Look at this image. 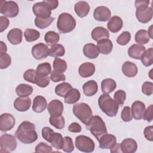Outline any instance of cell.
Segmentation results:
<instances>
[{
    "mask_svg": "<svg viewBox=\"0 0 153 153\" xmlns=\"http://www.w3.org/2000/svg\"><path fill=\"white\" fill-rule=\"evenodd\" d=\"M75 146L80 151L92 152L95 147L94 141L89 137L84 135L78 136L75 138Z\"/></svg>",
    "mask_w": 153,
    "mask_h": 153,
    "instance_id": "cell-7",
    "label": "cell"
},
{
    "mask_svg": "<svg viewBox=\"0 0 153 153\" xmlns=\"http://www.w3.org/2000/svg\"><path fill=\"white\" fill-rule=\"evenodd\" d=\"M25 39L27 42H33L37 40L40 37V33L33 29L27 28L24 32Z\"/></svg>",
    "mask_w": 153,
    "mask_h": 153,
    "instance_id": "cell-40",
    "label": "cell"
},
{
    "mask_svg": "<svg viewBox=\"0 0 153 153\" xmlns=\"http://www.w3.org/2000/svg\"><path fill=\"white\" fill-rule=\"evenodd\" d=\"M45 2L48 4L51 10L56 9L58 7L59 1L57 0H48L45 1Z\"/></svg>",
    "mask_w": 153,
    "mask_h": 153,
    "instance_id": "cell-60",
    "label": "cell"
},
{
    "mask_svg": "<svg viewBox=\"0 0 153 153\" xmlns=\"http://www.w3.org/2000/svg\"><path fill=\"white\" fill-rule=\"evenodd\" d=\"M145 109V105L142 102L139 100L134 102L131 105V109L133 117L136 120L143 119Z\"/></svg>",
    "mask_w": 153,
    "mask_h": 153,
    "instance_id": "cell-15",
    "label": "cell"
},
{
    "mask_svg": "<svg viewBox=\"0 0 153 153\" xmlns=\"http://www.w3.org/2000/svg\"><path fill=\"white\" fill-rule=\"evenodd\" d=\"M142 64L148 67L153 63V48H149L146 50L140 58Z\"/></svg>",
    "mask_w": 153,
    "mask_h": 153,
    "instance_id": "cell-38",
    "label": "cell"
},
{
    "mask_svg": "<svg viewBox=\"0 0 153 153\" xmlns=\"http://www.w3.org/2000/svg\"><path fill=\"white\" fill-rule=\"evenodd\" d=\"M65 53V50L64 47L60 44H56L52 45L49 49V56L57 58L64 56Z\"/></svg>",
    "mask_w": 153,
    "mask_h": 153,
    "instance_id": "cell-36",
    "label": "cell"
},
{
    "mask_svg": "<svg viewBox=\"0 0 153 153\" xmlns=\"http://www.w3.org/2000/svg\"><path fill=\"white\" fill-rule=\"evenodd\" d=\"M117 87V83L112 78H106L101 82V88L103 94H108L112 93Z\"/></svg>",
    "mask_w": 153,
    "mask_h": 153,
    "instance_id": "cell-30",
    "label": "cell"
},
{
    "mask_svg": "<svg viewBox=\"0 0 153 153\" xmlns=\"http://www.w3.org/2000/svg\"><path fill=\"white\" fill-rule=\"evenodd\" d=\"M146 51V48L144 46L137 44L131 45L128 50V55L131 58L134 59H140L142 54Z\"/></svg>",
    "mask_w": 153,
    "mask_h": 153,
    "instance_id": "cell-24",
    "label": "cell"
},
{
    "mask_svg": "<svg viewBox=\"0 0 153 153\" xmlns=\"http://www.w3.org/2000/svg\"><path fill=\"white\" fill-rule=\"evenodd\" d=\"M76 26V21L74 17L67 13H63L59 15L57 27L62 33H66L73 30Z\"/></svg>",
    "mask_w": 153,
    "mask_h": 153,
    "instance_id": "cell-4",
    "label": "cell"
},
{
    "mask_svg": "<svg viewBox=\"0 0 153 153\" xmlns=\"http://www.w3.org/2000/svg\"><path fill=\"white\" fill-rule=\"evenodd\" d=\"M17 142L15 137L11 134H4L0 137V146L1 152L13 151L17 147Z\"/></svg>",
    "mask_w": 153,
    "mask_h": 153,
    "instance_id": "cell-8",
    "label": "cell"
},
{
    "mask_svg": "<svg viewBox=\"0 0 153 153\" xmlns=\"http://www.w3.org/2000/svg\"><path fill=\"white\" fill-rule=\"evenodd\" d=\"M81 94L79 90L76 88H72L64 97V100L66 103L74 104L79 100Z\"/></svg>",
    "mask_w": 153,
    "mask_h": 153,
    "instance_id": "cell-31",
    "label": "cell"
},
{
    "mask_svg": "<svg viewBox=\"0 0 153 153\" xmlns=\"http://www.w3.org/2000/svg\"><path fill=\"white\" fill-rule=\"evenodd\" d=\"M10 24L8 19L5 16H0V32H2L8 27Z\"/></svg>",
    "mask_w": 153,
    "mask_h": 153,
    "instance_id": "cell-57",
    "label": "cell"
},
{
    "mask_svg": "<svg viewBox=\"0 0 153 153\" xmlns=\"http://www.w3.org/2000/svg\"><path fill=\"white\" fill-rule=\"evenodd\" d=\"M74 10L79 17L82 18L88 14L90 11V5L85 1H78L74 6Z\"/></svg>",
    "mask_w": 153,
    "mask_h": 153,
    "instance_id": "cell-26",
    "label": "cell"
},
{
    "mask_svg": "<svg viewBox=\"0 0 153 153\" xmlns=\"http://www.w3.org/2000/svg\"><path fill=\"white\" fill-rule=\"evenodd\" d=\"M152 9L151 7L137 8L136 16L138 21L142 23H147L152 19Z\"/></svg>",
    "mask_w": 153,
    "mask_h": 153,
    "instance_id": "cell-10",
    "label": "cell"
},
{
    "mask_svg": "<svg viewBox=\"0 0 153 153\" xmlns=\"http://www.w3.org/2000/svg\"><path fill=\"white\" fill-rule=\"evenodd\" d=\"M37 75V72L33 69H29L25 71L23 74V78L27 82L35 84V79Z\"/></svg>",
    "mask_w": 153,
    "mask_h": 153,
    "instance_id": "cell-49",
    "label": "cell"
},
{
    "mask_svg": "<svg viewBox=\"0 0 153 153\" xmlns=\"http://www.w3.org/2000/svg\"><path fill=\"white\" fill-rule=\"evenodd\" d=\"M149 36L147 30L145 29H140L138 30L134 36V39L137 44L143 45L147 44L149 41Z\"/></svg>",
    "mask_w": 153,
    "mask_h": 153,
    "instance_id": "cell-34",
    "label": "cell"
},
{
    "mask_svg": "<svg viewBox=\"0 0 153 153\" xmlns=\"http://www.w3.org/2000/svg\"><path fill=\"white\" fill-rule=\"evenodd\" d=\"M91 37L93 40L99 42L103 39H108L109 37V33L108 30L105 27L97 26L92 30Z\"/></svg>",
    "mask_w": 153,
    "mask_h": 153,
    "instance_id": "cell-22",
    "label": "cell"
},
{
    "mask_svg": "<svg viewBox=\"0 0 153 153\" xmlns=\"http://www.w3.org/2000/svg\"><path fill=\"white\" fill-rule=\"evenodd\" d=\"M131 39V34L128 31L122 32L117 38V42L121 45H127Z\"/></svg>",
    "mask_w": 153,
    "mask_h": 153,
    "instance_id": "cell-44",
    "label": "cell"
},
{
    "mask_svg": "<svg viewBox=\"0 0 153 153\" xmlns=\"http://www.w3.org/2000/svg\"><path fill=\"white\" fill-rule=\"evenodd\" d=\"M99 148L101 149H111L117 143L116 137L111 134L106 133L98 140Z\"/></svg>",
    "mask_w": 153,
    "mask_h": 153,
    "instance_id": "cell-16",
    "label": "cell"
},
{
    "mask_svg": "<svg viewBox=\"0 0 153 153\" xmlns=\"http://www.w3.org/2000/svg\"><path fill=\"white\" fill-rule=\"evenodd\" d=\"M95 72V66L90 62H85L81 64L78 68L79 75L82 78H88L92 76Z\"/></svg>",
    "mask_w": 153,
    "mask_h": 153,
    "instance_id": "cell-20",
    "label": "cell"
},
{
    "mask_svg": "<svg viewBox=\"0 0 153 153\" xmlns=\"http://www.w3.org/2000/svg\"><path fill=\"white\" fill-rule=\"evenodd\" d=\"M111 152L112 153H115V152H122L121 147H120V144L116 143L115 145L111 148Z\"/></svg>",
    "mask_w": 153,
    "mask_h": 153,
    "instance_id": "cell-61",
    "label": "cell"
},
{
    "mask_svg": "<svg viewBox=\"0 0 153 153\" xmlns=\"http://www.w3.org/2000/svg\"><path fill=\"white\" fill-rule=\"evenodd\" d=\"M120 147L123 153H134L137 149V144L133 139L126 138L120 143Z\"/></svg>",
    "mask_w": 153,
    "mask_h": 153,
    "instance_id": "cell-18",
    "label": "cell"
},
{
    "mask_svg": "<svg viewBox=\"0 0 153 153\" xmlns=\"http://www.w3.org/2000/svg\"><path fill=\"white\" fill-rule=\"evenodd\" d=\"M11 63L10 56L7 53L0 54V68L1 69L7 68Z\"/></svg>",
    "mask_w": 153,
    "mask_h": 153,
    "instance_id": "cell-46",
    "label": "cell"
},
{
    "mask_svg": "<svg viewBox=\"0 0 153 153\" xmlns=\"http://www.w3.org/2000/svg\"><path fill=\"white\" fill-rule=\"evenodd\" d=\"M50 77L48 76H41L37 74L35 84L38 87L41 88H45L50 84Z\"/></svg>",
    "mask_w": 153,
    "mask_h": 153,
    "instance_id": "cell-47",
    "label": "cell"
},
{
    "mask_svg": "<svg viewBox=\"0 0 153 153\" xmlns=\"http://www.w3.org/2000/svg\"><path fill=\"white\" fill-rule=\"evenodd\" d=\"M150 1L149 0H136L135 1V7L136 8L139 7H149V4Z\"/></svg>",
    "mask_w": 153,
    "mask_h": 153,
    "instance_id": "cell-59",
    "label": "cell"
},
{
    "mask_svg": "<svg viewBox=\"0 0 153 153\" xmlns=\"http://www.w3.org/2000/svg\"><path fill=\"white\" fill-rule=\"evenodd\" d=\"M16 123L15 118L9 113H4L0 116V130L7 131L11 130Z\"/></svg>",
    "mask_w": 153,
    "mask_h": 153,
    "instance_id": "cell-12",
    "label": "cell"
},
{
    "mask_svg": "<svg viewBox=\"0 0 153 153\" xmlns=\"http://www.w3.org/2000/svg\"><path fill=\"white\" fill-rule=\"evenodd\" d=\"M97 47L99 53L102 54H108L111 53L112 50L113 44L110 39H106L97 42Z\"/></svg>",
    "mask_w": 153,
    "mask_h": 153,
    "instance_id": "cell-29",
    "label": "cell"
},
{
    "mask_svg": "<svg viewBox=\"0 0 153 153\" xmlns=\"http://www.w3.org/2000/svg\"><path fill=\"white\" fill-rule=\"evenodd\" d=\"M50 79L54 82H57L59 81H64L66 79V76L63 73L55 71H51L50 74Z\"/></svg>",
    "mask_w": 153,
    "mask_h": 153,
    "instance_id": "cell-52",
    "label": "cell"
},
{
    "mask_svg": "<svg viewBox=\"0 0 153 153\" xmlns=\"http://www.w3.org/2000/svg\"><path fill=\"white\" fill-rule=\"evenodd\" d=\"M32 55L36 60H41L49 56V48L44 43H38L33 46L32 48Z\"/></svg>",
    "mask_w": 153,
    "mask_h": 153,
    "instance_id": "cell-11",
    "label": "cell"
},
{
    "mask_svg": "<svg viewBox=\"0 0 153 153\" xmlns=\"http://www.w3.org/2000/svg\"><path fill=\"white\" fill-rule=\"evenodd\" d=\"M54 132V130L49 127H44L42 129V136L43 138L47 142H48L52 133Z\"/></svg>",
    "mask_w": 153,
    "mask_h": 153,
    "instance_id": "cell-55",
    "label": "cell"
},
{
    "mask_svg": "<svg viewBox=\"0 0 153 153\" xmlns=\"http://www.w3.org/2000/svg\"><path fill=\"white\" fill-rule=\"evenodd\" d=\"M98 104L102 112L108 117H112L117 115L119 105L108 94L100 95L98 99Z\"/></svg>",
    "mask_w": 153,
    "mask_h": 153,
    "instance_id": "cell-2",
    "label": "cell"
},
{
    "mask_svg": "<svg viewBox=\"0 0 153 153\" xmlns=\"http://www.w3.org/2000/svg\"><path fill=\"white\" fill-rule=\"evenodd\" d=\"M111 13L110 10L105 6H99L94 10L93 17L99 22H106L110 19Z\"/></svg>",
    "mask_w": 153,
    "mask_h": 153,
    "instance_id": "cell-13",
    "label": "cell"
},
{
    "mask_svg": "<svg viewBox=\"0 0 153 153\" xmlns=\"http://www.w3.org/2000/svg\"><path fill=\"white\" fill-rule=\"evenodd\" d=\"M87 127L97 140H99L103 135L107 133V128L105 123L102 118L98 115L93 116L87 124Z\"/></svg>",
    "mask_w": 153,
    "mask_h": 153,
    "instance_id": "cell-3",
    "label": "cell"
},
{
    "mask_svg": "<svg viewBox=\"0 0 153 153\" xmlns=\"http://www.w3.org/2000/svg\"><path fill=\"white\" fill-rule=\"evenodd\" d=\"M35 152H47L50 153L53 151L52 148L49 145L45 142H40L38 143L35 149Z\"/></svg>",
    "mask_w": 153,
    "mask_h": 153,
    "instance_id": "cell-51",
    "label": "cell"
},
{
    "mask_svg": "<svg viewBox=\"0 0 153 153\" xmlns=\"http://www.w3.org/2000/svg\"><path fill=\"white\" fill-rule=\"evenodd\" d=\"M114 100L118 104V105L122 106L126 99V93L123 90H118L116 91L114 95Z\"/></svg>",
    "mask_w": 153,
    "mask_h": 153,
    "instance_id": "cell-48",
    "label": "cell"
},
{
    "mask_svg": "<svg viewBox=\"0 0 153 153\" xmlns=\"http://www.w3.org/2000/svg\"><path fill=\"white\" fill-rule=\"evenodd\" d=\"M49 143L57 149H62V146L63 143V137L62 135L59 133L53 132L48 140Z\"/></svg>",
    "mask_w": 153,
    "mask_h": 153,
    "instance_id": "cell-33",
    "label": "cell"
},
{
    "mask_svg": "<svg viewBox=\"0 0 153 153\" xmlns=\"http://www.w3.org/2000/svg\"><path fill=\"white\" fill-rule=\"evenodd\" d=\"M7 51V45L3 42L0 41V54L1 53H6Z\"/></svg>",
    "mask_w": 153,
    "mask_h": 153,
    "instance_id": "cell-62",
    "label": "cell"
},
{
    "mask_svg": "<svg viewBox=\"0 0 153 153\" xmlns=\"http://www.w3.org/2000/svg\"><path fill=\"white\" fill-rule=\"evenodd\" d=\"M54 17H50L47 19H42L36 17L35 19V25L39 29H43L49 26L54 20Z\"/></svg>",
    "mask_w": 153,
    "mask_h": 153,
    "instance_id": "cell-39",
    "label": "cell"
},
{
    "mask_svg": "<svg viewBox=\"0 0 153 153\" xmlns=\"http://www.w3.org/2000/svg\"><path fill=\"white\" fill-rule=\"evenodd\" d=\"M121 117L123 121L129 122L133 118L131 108L129 106H124L121 113Z\"/></svg>",
    "mask_w": 153,
    "mask_h": 153,
    "instance_id": "cell-50",
    "label": "cell"
},
{
    "mask_svg": "<svg viewBox=\"0 0 153 153\" xmlns=\"http://www.w3.org/2000/svg\"><path fill=\"white\" fill-rule=\"evenodd\" d=\"M16 92L19 97H28L33 92V88L31 85L26 84H20L16 88Z\"/></svg>",
    "mask_w": 153,
    "mask_h": 153,
    "instance_id": "cell-32",
    "label": "cell"
},
{
    "mask_svg": "<svg viewBox=\"0 0 153 153\" xmlns=\"http://www.w3.org/2000/svg\"><path fill=\"white\" fill-rule=\"evenodd\" d=\"M153 105H150L146 109H145L143 120H146L148 122L152 121L153 119Z\"/></svg>",
    "mask_w": 153,
    "mask_h": 153,
    "instance_id": "cell-54",
    "label": "cell"
},
{
    "mask_svg": "<svg viewBox=\"0 0 153 153\" xmlns=\"http://www.w3.org/2000/svg\"><path fill=\"white\" fill-rule=\"evenodd\" d=\"M36 71L39 75L43 76H48L51 72V65L48 62L40 63L38 65Z\"/></svg>",
    "mask_w": 153,
    "mask_h": 153,
    "instance_id": "cell-41",
    "label": "cell"
},
{
    "mask_svg": "<svg viewBox=\"0 0 153 153\" xmlns=\"http://www.w3.org/2000/svg\"><path fill=\"white\" fill-rule=\"evenodd\" d=\"M123 26V22L121 17L117 16L112 17L107 23V27L109 30L112 33L119 32Z\"/></svg>",
    "mask_w": 153,
    "mask_h": 153,
    "instance_id": "cell-21",
    "label": "cell"
},
{
    "mask_svg": "<svg viewBox=\"0 0 153 153\" xmlns=\"http://www.w3.org/2000/svg\"><path fill=\"white\" fill-rule=\"evenodd\" d=\"M47 109L50 116L58 117L62 115L63 111V105L60 100L54 99L51 100L48 104Z\"/></svg>",
    "mask_w": 153,
    "mask_h": 153,
    "instance_id": "cell-14",
    "label": "cell"
},
{
    "mask_svg": "<svg viewBox=\"0 0 153 153\" xmlns=\"http://www.w3.org/2000/svg\"><path fill=\"white\" fill-rule=\"evenodd\" d=\"M31 103V99L28 97H19L14 102V107L19 112H25L30 108Z\"/></svg>",
    "mask_w": 153,
    "mask_h": 153,
    "instance_id": "cell-17",
    "label": "cell"
},
{
    "mask_svg": "<svg viewBox=\"0 0 153 153\" xmlns=\"http://www.w3.org/2000/svg\"><path fill=\"white\" fill-rule=\"evenodd\" d=\"M82 89L84 94L86 96H93L98 90V85L95 81L90 80L84 84Z\"/></svg>",
    "mask_w": 153,
    "mask_h": 153,
    "instance_id": "cell-28",
    "label": "cell"
},
{
    "mask_svg": "<svg viewBox=\"0 0 153 153\" xmlns=\"http://www.w3.org/2000/svg\"><path fill=\"white\" fill-rule=\"evenodd\" d=\"M145 137L149 141L152 142L153 140V127L152 126H147L145 127L143 131Z\"/></svg>",
    "mask_w": 153,
    "mask_h": 153,
    "instance_id": "cell-56",
    "label": "cell"
},
{
    "mask_svg": "<svg viewBox=\"0 0 153 153\" xmlns=\"http://www.w3.org/2000/svg\"><path fill=\"white\" fill-rule=\"evenodd\" d=\"M83 53L86 57L93 59L99 56V51L97 45L92 43H88L84 46Z\"/></svg>",
    "mask_w": 153,
    "mask_h": 153,
    "instance_id": "cell-27",
    "label": "cell"
},
{
    "mask_svg": "<svg viewBox=\"0 0 153 153\" xmlns=\"http://www.w3.org/2000/svg\"><path fill=\"white\" fill-rule=\"evenodd\" d=\"M62 149L66 152H71L74 150V145L72 139L69 136L63 137Z\"/></svg>",
    "mask_w": 153,
    "mask_h": 153,
    "instance_id": "cell-45",
    "label": "cell"
},
{
    "mask_svg": "<svg viewBox=\"0 0 153 153\" xmlns=\"http://www.w3.org/2000/svg\"><path fill=\"white\" fill-rule=\"evenodd\" d=\"M23 33L20 29L13 28L11 29L7 35L8 41L13 45H18L22 41Z\"/></svg>",
    "mask_w": 153,
    "mask_h": 153,
    "instance_id": "cell-19",
    "label": "cell"
},
{
    "mask_svg": "<svg viewBox=\"0 0 153 153\" xmlns=\"http://www.w3.org/2000/svg\"><path fill=\"white\" fill-rule=\"evenodd\" d=\"M44 40L48 45L51 47L58 43L60 40V36L54 31H48L44 36Z\"/></svg>",
    "mask_w": 153,
    "mask_h": 153,
    "instance_id": "cell-35",
    "label": "cell"
},
{
    "mask_svg": "<svg viewBox=\"0 0 153 153\" xmlns=\"http://www.w3.org/2000/svg\"><path fill=\"white\" fill-rule=\"evenodd\" d=\"M121 69L124 75L130 78L135 76L138 72L136 65L130 61L125 62L122 65Z\"/></svg>",
    "mask_w": 153,
    "mask_h": 153,
    "instance_id": "cell-23",
    "label": "cell"
},
{
    "mask_svg": "<svg viewBox=\"0 0 153 153\" xmlns=\"http://www.w3.org/2000/svg\"><path fill=\"white\" fill-rule=\"evenodd\" d=\"M15 136L21 142L25 144L32 143L38 139L35 124L27 121H23L19 126Z\"/></svg>",
    "mask_w": 153,
    "mask_h": 153,
    "instance_id": "cell-1",
    "label": "cell"
},
{
    "mask_svg": "<svg viewBox=\"0 0 153 153\" xmlns=\"http://www.w3.org/2000/svg\"><path fill=\"white\" fill-rule=\"evenodd\" d=\"M73 113L85 126L87 125L93 117L91 109L87 103L81 102L76 103L73 106Z\"/></svg>",
    "mask_w": 153,
    "mask_h": 153,
    "instance_id": "cell-5",
    "label": "cell"
},
{
    "mask_svg": "<svg viewBox=\"0 0 153 153\" xmlns=\"http://www.w3.org/2000/svg\"><path fill=\"white\" fill-rule=\"evenodd\" d=\"M71 88H72V87L69 83L63 82L56 85V87H55L54 91H55V93L57 96L60 97H65L66 94L68 93V92Z\"/></svg>",
    "mask_w": 153,
    "mask_h": 153,
    "instance_id": "cell-37",
    "label": "cell"
},
{
    "mask_svg": "<svg viewBox=\"0 0 153 153\" xmlns=\"http://www.w3.org/2000/svg\"><path fill=\"white\" fill-rule=\"evenodd\" d=\"M49 122L51 126H54L57 129L60 130L65 127V121L64 117L62 115H60L58 117L50 116Z\"/></svg>",
    "mask_w": 153,
    "mask_h": 153,
    "instance_id": "cell-43",
    "label": "cell"
},
{
    "mask_svg": "<svg viewBox=\"0 0 153 153\" xmlns=\"http://www.w3.org/2000/svg\"><path fill=\"white\" fill-rule=\"evenodd\" d=\"M0 13L5 17L13 18L16 17L19 13L17 4L13 1H4L0 2Z\"/></svg>",
    "mask_w": 153,
    "mask_h": 153,
    "instance_id": "cell-6",
    "label": "cell"
},
{
    "mask_svg": "<svg viewBox=\"0 0 153 153\" xmlns=\"http://www.w3.org/2000/svg\"><path fill=\"white\" fill-rule=\"evenodd\" d=\"M152 25H151L149 27V29H148V31H147L148 32V35H149V38H151V39H153L152 38H153V36H152Z\"/></svg>",
    "mask_w": 153,
    "mask_h": 153,
    "instance_id": "cell-63",
    "label": "cell"
},
{
    "mask_svg": "<svg viewBox=\"0 0 153 153\" xmlns=\"http://www.w3.org/2000/svg\"><path fill=\"white\" fill-rule=\"evenodd\" d=\"M53 66L54 71L61 73L65 72L68 68V65L66 61L60 58H55V59L53 61Z\"/></svg>",
    "mask_w": 153,
    "mask_h": 153,
    "instance_id": "cell-42",
    "label": "cell"
},
{
    "mask_svg": "<svg viewBox=\"0 0 153 153\" xmlns=\"http://www.w3.org/2000/svg\"><path fill=\"white\" fill-rule=\"evenodd\" d=\"M47 106V100L42 96H37L33 99L32 109L34 112L41 113L46 109Z\"/></svg>",
    "mask_w": 153,
    "mask_h": 153,
    "instance_id": "cell-25",
    "label": "cell"
},
{
    "mask_svg": "<svg viewBox=\"0 0 153 153\" xmlns=\"http://www.w3.org/2000/svg\"><path fill=\"white\" fill-rule=\"evenodd\" d=\"M82 130L81 126L78 123H72L68 127V130L72 133H79Z\"/></svg>",
    "mask_w": 153,
    "mask_h": 153,
    "instance_id": "cell-58",
    "label": "cell"
},
{
    "mask_svg": "<svg viewBox=\"0 0 153 153\" xmlns=\"http://www.w3.org/2000/svg\"><path fill=\"white\" fill-rule=\"evenodd\" d=\"M32 11L36 17L42 19L49 18L51 14V10L45 1L35 3L32 6Z\"/></svg>",
    "mask_w": 153,
    "mask_h": 153,
    "instance_id": "cell-9",
    "label": "cell"
},
{
    "mask_svg": "<svg viewBox=\"0 0 153 153\" xmlns=\"http://www.w3.org/2000/svg\"><path fill=\"white\" fill-rule=\"evenodd\" d=\"M142 93L146 96H151L153 93V83L152 82L146 81L142 86Z\"/></svg>",
    "mask_w": 153,
    "mask_h": 153,
    "instance_id": "cell-53",
    "label": "cell"
}]
</instances>
